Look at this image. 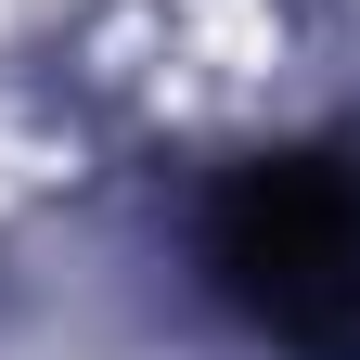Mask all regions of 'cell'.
Wrapping results in <instances>:
<instances>
[{
	"label": "cell",
	"instance_id": "1",
	"mask_svg": "<svg viewBox=\"0 0 360 360\" xmlns=\"http://www.w3.org/2000/svg\"><path fill=\"white\" fill-rule=\"evenodd\" d=\"M206 270L270 347L360 360V142L245 155L206 193Z\"/></svg>",
	"mask_w": 360,
	"mask_h": 360
}]
</instances>
